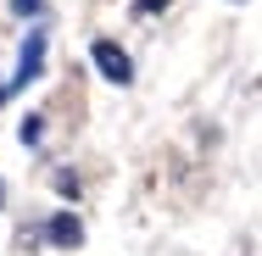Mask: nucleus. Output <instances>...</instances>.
<instances>
[{
  "instance_id": "obj_5",
  "label": "nucleus",
  "mask_w": 262,
  "mask_h": 256,
  "mask_svg": "<svg viewBox=\"0 0 262 256\" xmlns=\"http://www.w3.org/2000/svg\"><path fill=\"white\" fill-rule=\"evenodd\" d=\"M39 6H45V0H11V11H17V17H34Z\"/></svg>"
},
{
  "instance_id": "obj_8",
  "label": "nucleus",
  "mask_w": 262,
  "mask_h": 256,
  "mask_svg": "<svg viewBox=\"0 0 262 256\" xmlns=\"http://www.w3.org/2000/svg\"><path fill=\"white\" fill-rule=\"evenodd\" d=\"M0 101H6V84H0Z\"/></svg>"
},
{
  "instance_id": "obj_2",
  "label": "nucleus",
  "mask_w": 262,
  "mask_h": 256,
  "mask_svg": "<svg viewBox=\"0 0 262 256\" xmlns=\"http://www.w3.org/2000/svg\"><path fill=\"white\" fill-rule=\"evenodd\" d=\"M90 56H95V67H101L112 84H128V78H134V61H128V51H123V45L95 39V45H90Z\"/></svg>"
},
{
  "instance_id": "obj_7",
  "label": "nucleus",
  "mask_w": 262,
  "mask_h": 256,
  "mask_svg": "<svg viewBox=\"0 0 262 256\" xmlns=\"http://www.w3.org/2000/svg\"><path fill=\"white\" fill-rule=\"evenodd\" d=\"M0 206H6V184H0Z\"/></svg>"
},
{
  "instance_id": "obj_3",
  "label": "nucleus",
  "mask_w": 262,
  "mask_h": 256,
  "mask_svg": "<svg viewBox=\"0 0 262 256\" xmlns=\"http://www.w3.org/2000/svg\"><path fill=\"white\" fill-rule=\"evenodd\" d=\"M78 240H84V223L73 212H56L51 217V245H78Z\"/></svg>"
},
{
  "instance_id": "obj_1",
  "label": "nucleus",
  "mask_w": 262,
  "mask_h": 256,
  "mask_svg": "<svg viewBox=\"0 0 262 256\" xmlns=\"http://www.w3.org/2000/svg\"><path fill=\"white\" fill-rule=\"evenodd\" d=\"M45 51H51L45 28H28V39H23V51H17V73L6 78V95H17V89L39 84V73H45Z\"/></svg>"
},
{
  "instance_id": "obj_4",
  "label": "nucleus",
  "mask_w": 262,
  "mask_h": 256,
  "mask_svg": "<svg viewBox=\"0 0 262 256\" xmlns=\"http://www.w3.org/2000/svg\"><path fill=\"white\" fill-rule=\"evenodd\" d=\"M17 139H23V145H39V139H45V117H34V111H28V117L17 123Z\"/></svg>"
},
{
  "instance_id": "obj_6",
  "label": "nucleus",
  "mask_w": 262,
  "mask_h": 256,
  "mask_svg": "<svg viewBox=\"0 0 262 256\" xmlns=\"http://www.w3.org/2000/svg\"><path fill=\"white\" fill-rule=\"evenodd\" d=\"M157 6H167V0H140V6H134V11H140V17H145V11H157Z\"/></svg>"
}]
</instances>
